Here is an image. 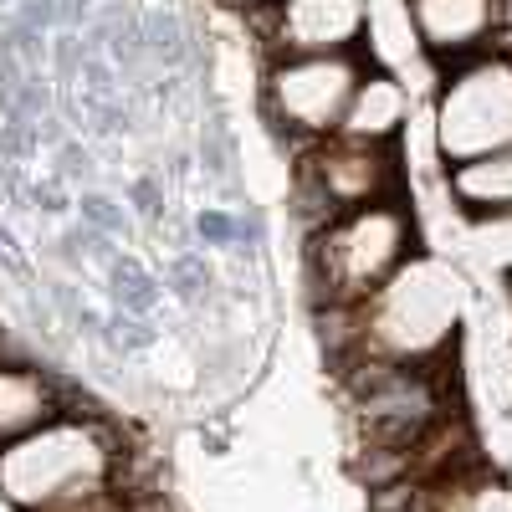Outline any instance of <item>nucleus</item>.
I'll use <instances>...</instances> for the list:
<instances>
[{"label": "nucleus", "instance_id": "nucleus-1", "mask_svg": "<svg viewBox=\"0 0 512 512\" xmlns=\"http://www.w3.org/2000/svg\"><path fill=\"white\" fill-rule=\"evenodd\" d=\"M466 318V287L441 256L415 251L410 262L384 282L374 297L354 308H318L323 344L333 364L344 369L354 359L384 364H431L456 349V333Z\"/></svg>", "mask_w": 512, "mask_h": 512}, {"label": "nucleus", "instance_id": "nucleus-2", "mask_svg": "<svg viewBox=\"0 0 512 512\" xmlns=\"http://www.w3.org/2000/svg\"><path fill=\"white\" fill-rule=\"evenodd\" d=\"M128 477L123 431L98 410H62L0 446V502L16 512H62Z\"/></svg>", "mask_w": 512, "mask_h": 512}, {"label": "nucleus", "instance_id": "nucleus-3", "mask_svg": "<svg viewBox=\"0 0 512 512\" xmlns=\"http://www.w3.org/2000/svg\"><path fill=\"white\" fill-rule=\"evenodd\" d=\"M415 251H420V226H415L410 195L344 210V216L323 221L308 236L303 267H308L313 303L318 308L364 303V297H374Z\"/></svg>", "mask_w": 512, "mask_h": 512}, {"label": "nucleus", "instance_id": "nucleus-4", "mask_svg": "<svg viewBox=\"0 0 512 512\" xmlns=\"http://www.w3.org/2000/svg\"><path fill=\"white\" fill-rule=\"evenodd\" d=\"M405 154L400 144H369L349 134H328L297 154L292 175V210L303 236H313L323 221L344 216L359 205L400 200L405 195Z\"/></svg>", "mask_w": 512, "mask_h": 512}, {"label": "nucleus", "instance_id": "nucleus-5", "mask_svg": "<svg viewBox=\"0 0 512 512\" xmlns=\"http://www.w3.org/2000/svg\"><path fill=\"white\" fill-rule=\"evenodd\" d=\"M431 139L446 169L512 144V52L487 47L446 67L431 108Z\"/></svg>", "mask_w": 512, "mask_h": 512}, {"label": "nucleus", "instance_id": "nucleus-6", "mask_svg": "<svg viewBox=\"0 0 512 512\" xmlns=\"http://www.w3.org/2000/svg\"><path fill=\"white\" fill-rule=\"evenodd\" d=\"M369 72L364 52H333V57H272L262 72V113L287 144L308 149L338 134L344 108Z\"/></svg>", "mask_w": 512, "mask_h": 512}, {"label": "nucleus", "instance_id": "nucleus-7", "mask_svg": "<svg viewBox=\"0 0 512 512\" xmlns=\"http://www.w3.org/2000/svg\"><path fill=\"white\" fill-rule=\"evenodd\" d=\"M272 57H333L364 52L369 41V0H282V6L251 16Z\"/></svg>", "mask_w": 512, "mask_h": 512}, {"label": "nucleus", "instance_id": "nucleus-8", "mask_svg": "<svg viewBox=\"0 0 512 512\" xmlns=\"http://www.w3.org/2000/svg\"><path fill=\"white\" fill-rule=\"evenodd\" d=\"M405 16L420 52L436 67H456L497 47L507 26V0H405Z\"/></svg>", "mask_w": 512, "mask_h": 512}, {"label": "nucleus", "instance_id": "nucleus-9", "mask_svg": "<svg viewBox=\"0 0 512 512\" xmlns=\"http://www.w3.org/2000/svg\"><path fill=\"white\" fill-rule=\"evenodd\" d=\"M67 405H72V395L52 369L26 364V359H0V446L21 441L26 431L47 425Z\"/></svg>", "mask_w": 512, "mask_h": 512}, {"label": "nucleus", "instance_id": "nucleus-10", "mask_svg": "<svg viewBox=\"0 0 512 512\" xmlns=\"http://www.w3.org/2000/svg\"><path fill=\"white\" fill-rule=\"evenodd\" d=\"M405 118H410V93L395 72H379L369 67L359 77V88L344 108V123H338V134L349 139H369V144H400L405 134Z\"/></svg>", "mask_w": 512, "mask_h": 512}, {"label": "nucleus", "instance_id": "nucleus-11", "mask_svg": "<svg viewBox=\"0 0 512 512\" xmlns=\"http://www.w3.org/2000/svg\"><path fill=\"white\" fill-rule=\"evenodd\" d=\"M446 195L461 216H497V210H512V144L477 154L466 164L446 169Z\"/></svg>", "mask_w": 512, "mask_h": 512}, {"label": "nucleus", "instance_id": "nucleus-12", "mask_svg": "<svg viewBox=\"0 0 512 512\" xmlns=\"http://www.w3.org/2000/svg\"><path fill=\"white\" fill-rule=\"evenodd\" d=\"M415 502L420 512H512V482L472 466L446 482H415Z\"/></svg>", "mask_w": 512, "mask_h": 512}, {"label": "nucleus", "instance_id": "nucleus-13", "mask_svg": "<svg viewBox=\"0 0 512 512\" xmlns=\"http://www.w3.org/2000/svg\"><path fill=\"white\" fill-rule=\"evenodd\" d=\"M466 246L472 256L512 282V210H497V216H466Z\"/></svg>", "mask_w": 512, "mask_h": 512}, {"label": "nucleus", "instance_id": "nucleus-14", "mask_svg": "<svg viewBox=\"0 0 512 512\" xmlns=\"http://www.w3.org/2000/svg\"><path fill=\"white\" fill-rule=\"evenodd\" d=\"M226 6H236V11H246V16H262V11L282 6V0H226Z\"/></svg>", "mask_w": 512, "mask_h": 512}, {"label": "nucleus", "instance_id": "nucleus-15", "mask_svg": "<svg viewBox=\"0 0 512 512\" xmlns=\"http://www.w3.org/2000/svg\"><path fill=\"white\" fill-rule=\"evenodd\" d=\"M134 512H164V507H159V502H149V497H144V502H139V507H134Z\"/></svg>", "mask_w": 512, "mask_h": 512}, {"label": "nucleus", "instance_id": "nucleus-16", "mask_svg": "<svg viewBox=\"0 0 512 512\" xmlns=\"http://www.w3.org/2000/svg\"><path fill=\"white\" fill-rule=\"evenodd\" d=\"M507 287H512V282H507Z\"/></svg>", "mask_w": 512, "mask_h": 512}]
</instances>
